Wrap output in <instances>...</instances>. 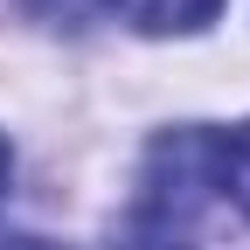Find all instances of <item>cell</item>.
Returning a JSON list of instances; mask_svg holds the SVG:
<instances>
[{
  "mask_svg": "<svg viewBox=\"0 0 250 250\" xmlns=\"http://www.w3.org/2000/svg\"><path fill=\"white\" fill-rule=\"evenodd\" d=\"M118 21H132L139 35H188V28L215 21L223 0H104Z\"/></svg>",
  "mask_w": 250,
  "mask_h": 250,
  "instance_id": "obj_1",
  "label": "cell"
},
{
  "mask_svg": "<svg viewBox=\"0 0 250 250\" xmlns=\"http://www.w3.org/2000/svg\"><path fill=\"white\" fill-rule=\"evenodd\" d=\"M208 153H215V188H229V202L250 215V125L229 132L223 146H208Z\"/></svg>",
  "mask_w": 250,
  "mask_h": 250,
  "instance_id": "obj_2",
  "label": "cell"
},
{
  "mask_svg": "<svg viewBox=\"0 0 250 250\" xmlns=\"http://www.w3.org/2000/svg\"><path fill=\"white\" fill-rule=\"evenodd\" d=\"M7 174H14V153H7V139H0V202H7Z\"/></svg>",
  "mask_w": 250,
  "mask_h": 250,
  "instance_id": "obj_3",
  "label": "cell"
},
{
  "mask_svg": "<svg viewBox=\"0 0 250 250\" xmlns=\"http://www.w3.org/2000/svg\"><path fill=\"white\" fill-rule=\"evenodd\" d=\"M0 250H62V243H42V236H21V243H0Z\"/></svg>",
  "mask_w": 250,
  "mask_h": 250,
  "instance_id": "obj_4",
  "label": "cell"
}]
</instances>
